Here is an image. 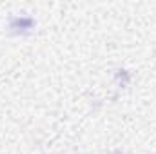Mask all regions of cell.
I'll return each instance as SVG.
<instances>
[{
	"mask_svg": "<svg viewBox=\"0 0 156 154\" xmlns=\"http://www.w3.org/2000/svg\"><path fill=\"white\" fill-rule=\"evenodd\" d=\"M116 154H118V152H116Z\"/></svg>",
	"mask_w": 156,
	"mask_h": 154,
	"instance_id": "1",
	"label": "cell"
}]
</instances>
